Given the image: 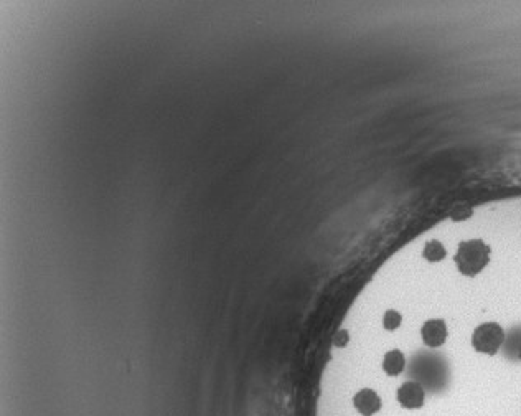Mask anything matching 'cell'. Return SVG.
<instances>
[{
	"label": "cell",
	"mask_w": 521,
	"mask_h": 416,
	"mask_svg": "<svg viewBox=\"0 0 521 416\" xmlns=\"http://www.w3.org/2000/svg\"><path fill=\"white\" fill-rule=\"evenodd\" d=\"M455 265L464 276L474 278L482 273L490 261V246L483 239H469L462 242L455 253Z\"/></svg>",
	"instance_id": "6da1fadb"
},
{
	"label": "cell",
	"mask_w": 521,
	"mask_h": 416,
	"mask_svg": "<svg viewBox=\"0 0 521 416\" xmlns=\"http://www.w3.org/2000/svg\"><path fill=\"white\" fill-rule=\"evenodd\" d=\"M352 405L360 416H375L382 410V398L371 388H361L353 395Z\"/></svg>",
	"instance_id": "3957f363"
},
{
	"label": "cell",
	"mask_w": 521,
	"mask_h": 416,
	"mask_svg": "<svg viewBox=\"0 0 521 416\" xmlns=\"http://www.w3.org/2000/svg\"><path fill=\"white\" fill-rule=\"evenodd\" d=\"M446 256H447L446 248L442 246L441 242H436V239H434V242H429L424 248V258L428 261H430V263H437V261H442Z\"/></svg>",
	"instance_id": "52a82bcc"
},
{
	"label": "cell",
	"mask_w": 521,
	"mask_h": 416,
	"mask_svg": "<svg viewBox=\"0 0 521 416\" xmlns=\"http://www.w3.org/2000/svg\"><path fill=\"white\" fill-rule=\"evenodd\" d=\"M402 322V318L400 312L396 311H386L383 315V325L386 331H396Z\"/></svg>",
	"instance_id": "9c48e42d"
},
{
	"label": "cell",
	"mask_w": 521,
	"mask_h": 416,
	"mask_svg": "<svg viewBox=\"0 0 521 416\" xmlns=\"http://www.w3.org/2000/svg\"><path fill=\"white\" fill-rule=\"evenodd\" d=\"M425 392L423 385H419L418 382H406L402 383L398 390V401L402 408L407 410H416L421 408L424 405Z\"/></svg>",
	"instance_id": "277c9868"
},
{
	"label": "cell",
	"mask_w": 521,
	"mask_h": 416,
	"mask_svg": "<svg viewBox=\"0 0 521 416\" xmlns=\"http://www.w3.org/2000/svg\"><path fill=\"white\" fill-rule=\"evenodd\" d=\"M503 342H505V331L497 322L480 324L474 331L472 346L480 354L495 355L501 349Z\"/></svg>",
	"instance_id": "7a4b0ae2"
},
{
	"label": "cell",
	"mask_w": 521,
	"mask_h": 416,
	"mask_svg": "<svg viewBox=\"0 0 521 416\" xmlns=\"http://www.w3.org/2000/svg\"><path fill=\"white\" fill-rule=\"evenodd\" d=\"M474 210L472 207L469 205V203H455L454 207H452L451 210V218L454 221H464V220H469L470 216H472Z\"/></svg>",
	"instance_id": "ba28073f"
},
{
	"label": "cell",
	"mask_w": 521,
	"mask_h": 416,
	"mask_svg": "<svg viewBox=\"0 0 521 416\" xmlns=\"http://www.w3.org/2000/svg\"><path fill=\"white\" fill-rule=\"evenodd\" d=\"M405 365H406L405 355H402L400 350H389L383 359V370L388 375H391V377H394V375H400L402 370H405Z\"/></svg>",
	"instance_id": "8992f818"
},
{
	"label": "cell",
	"mask_w": 521,
	"mask_h": 416,
	"mask_svg": "<svg viewBox=\"0 0 521 416\" xmlns=\"http://www.w3.org/2000/svg\"><path fill=\"white\" fill-rule=\"evenodd\" d=\"M518 359H520V360H521V346H520V347H518Z\"/></svg>",
	"instance_id": "30bf717a"
},
{
	"label": "cell",
	"mask_w": 521,
	"mask_h": 416,
	"mask_svg": "<svg viewBox=\"0 0 521 416\" xmlns=\"http://www.w3.org/2000/svg\"><path fill=\"white\" fill-rule=\"evenodd\" d=\"M421 337L424 343L432 349L441 347L447 341V325L442 319H430L421 329Z\"/></svg>",
	"instance_id": "5b68a950"
}]
</instances>
